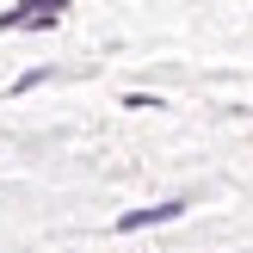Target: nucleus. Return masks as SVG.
<instances>
[{
	"label": "nucleus",
	"instance_id": "f257e3e1",
	"mask_svg": "<svg viewBox=\"0 0 253 253\" xmlns=\"http://www.w3.org/2000/svg\"><path fill=\"white\" fill-rule=\"evenodd\" d=\"M173 216H185V204H179V198H167V204H148V210H124V216H118V235L155 229V222H173Z\"/></svg>",
	"mask_w": 253,
	"mask_h": 253
},
{
	"label": "nucleus",
	"instance_id": "f03ea898",
	"mask_svg": "<svg viewBox=\"0 0 253 253\" xmlns=\"http://www.w3.org/2000/svg\"><path fill=\"white\" fill-rule=\"evenodd\" d=\"M31 12H37V6H6V12H0V31H19V25H31Z\"/></svg>",
	"mask_w": 253,
	"mask_h": 253
}]
</instances>
